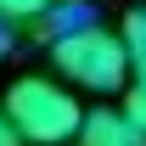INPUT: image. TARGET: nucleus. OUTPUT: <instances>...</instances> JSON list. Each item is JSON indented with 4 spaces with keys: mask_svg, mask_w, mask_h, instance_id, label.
Returning a JSON list of instances; mask_svg holds the SVG:
<instances>
[{
    "mask_svg": "<svg viewBox=\"0 0 146 146\" xmlns=\"http://www.w3.org/2000/svg\"><path fill=\"white\" fill-rule=\"evenodd\" d=\"M124 112H129V124L146 135V79H135V84H129V96H124Z\"/></svg>",
    "mask_w": 146,
    "mask_h": 146,
    "instance_id": "obj_6",
    "label": "nucleus"
},
{
    "mask_svg": "<svg viewBox=\"0 0 146 146\" xmlns=\"http://www.w3.org/2000/svg\"><path fill=\"white\" fill-rule=\"evenodd\" d=\"M124 45H129L135 79H146V11H129V17H124Z\"/></svg>",
    "mask_w": 146,
    "mask_h": 146,
    "instance_id": "obj_4",
    "label": "nucleus"
},
{
    "mask_svg": "<svg viewBox=\"0 0 146 146\" xmlns=\"http://www.w3.org/2000/svg\"><path fill=\"white\" fill-rule=\"evenodd\" d=\"M51 62H56V73H62L68 84H84V90H96V96L129 90L124 79L135 73L124 34H112L101 23H79V28H68L62 39H51Z\"/></svg>",
    "mask_w": 146,
    "mask_h": 146,
    "instance_id": "obj_1",
    "label": "nucleus"
},
{
    "mask_svg": "<svg viewBox=\"0 0 146 146\" xmlns=\"http://www.w3.org/2000/svg\"><path fill=\"white\" fill-rule=\"evenodd\" d=\"M79 146H146V135L129 124L124 107H96V112H84Z\"/></svg>",
    "mask_w": 146,
    "mask_h": 146,
    "instance_id": "obj_3",
    "label": "nucleus"
},
{
    "mask_svg": "<svg viewBox=\"0 0 146 146\" xmlns=\"http://www.w3.org/2000/svg\"><path fill=\"white\" fill-rule=\"evenodd\" d=\"M0 146H23V129L11 124V112L0 107Z\"/></svg>",
    "mask_w": 146,
    "mask_h": 146,
    "instance_id": "obj_7",
    "label": "nucleus"
},
{
    "mask_svg": "<svg viewBox=\"0 0 146 146\" xmlns=\"http://www.w3.org/2000/svg\"><path fill=\"white\" fill-rule=\"evenodd\" d=\"M0 107L11 112V124L23 129V141L34 146H56V141H73L79 129H84V107H79V96L51 84V79H17Z\"/></svg>",
    "mask_w": 146,
    "mask_h": 146,
    "instance_id": "obj_2",
    "label": "nucleus"
},
{
    "mask_svg": "<svg viewBox=\"0 0 146 146\" xmlns=\"http://www.w3.org/2000/svg\"><path fill=\"white\" fill-rule=\"evenodd\" d=\"M62 0H0V17L6 23H39L45 11H56Z\"/></svg>",
    "mask_w": 146,
    "mask_h": 146,
    "instance_id": "obj_5",
    "label": "nucleus"
}]
</instances>
